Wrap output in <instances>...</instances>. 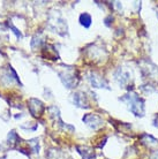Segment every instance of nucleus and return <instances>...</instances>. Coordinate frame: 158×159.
<instances>
[{"label": "nucleus", "instance_id": "nucleus-13", "mask_svg": "<svg viewBox=\"0 0 158 159\" xmlns=\"http://www.w3.org/2000/svg\"><path fill=\"white\" fill-rule=\"evenodd\" d=\"M151 158H152V159H158V151L152 152V155H151Z\"/></svg>", "mask_w": 158, "mask_h": 159}, {"label": "nucleus", "instance_id": "nucleus-4", "mask_svg": "<svg viewBox=\"0 0 158 159\" xmlns=\"http://www.w3.org/2000/svg\"><path fill=\"white\" fill-rule=\"evenodd\" d=\"M83 122H86L89 127L94 128V129H97L103 125L102 119L96 114H86L83 116Z\"/></svg>", "mask_w": 158, "mask_h": 159}, {"label": "nucleus", "instance_id": "nucleus-3", "mask_svg": "<svg viewBox=\"0 0 158 159\" xmlns=\"http://www.w3.org/2000/svg\"><path fill=\"white\" fill-rule=\"evenodd\" d=\"M60 79L63 82V84L68 88L72 89L77 84V77L75 76V74H73L71 72H63L60 73Z\"/></svg>", "mask_w": 158, "mask_h": 159}, {"label": "nucleus", "instance_id": "nucleus-6", "mask_svg": "<svg viewBox=\"0 0 158 159\" xmlns=\"http://www.w3.org/2000/svg\"><path fill=\"white\" fill-rule=\"evenodd\" d=\"M89 79H90V82L94 87H96V88H106L107 87L105 80H104L102 76L97 75L96 73H91Z\"/></svg>", "mask_w": 158, "mask_h": 159}, {"label": "nucleus", "instance_id": "nucleus-8", "mask_svg": "<svg viewBox=\"0 0 158 159\" xmlns=\"http://www.w3.org/2000/svg\"><path fill=\"white\" fill-rule=\"evenodd\" d=\"M43 57L49 60H55L58 59V53L52 45H45L43 50Z\"/></svg>", "mask_w": 158, "mask_h": 159}, {"label": "nucleus", "instance_id": "nucleus-5", "mask_svg": "<svg viewBox=\"0 0 158 159\" xmlns=\"http://www.w3.org/2000/svg\"><path fill=\"white\" fill-rule=\"evenodd\" d=\"M115 79L118 80L119 83L121 85H126L131 81V74H129V72H127L123 68H119L118 72L115 73Z\"/></svg>", "mask_w": 158, "mask_h": 159}, {"label": "nucleus", "instance_id": "nucleus-1", "mask_svg": "<svg viewBox=\"0 0 158 159\" xmlns=\"http://www.w3.org/2000/svg\"><path fill=\"white\" fill-rule=\"evenodd\" d=\"M121 100L125 102V103L128 105L129 110L134 113L135 116H142L143 114H144V105H143V100L141 99L136 93L131 92V93L126 95L125 97H123Z\"/></svg>", "mask_w": 158, "mask_h": 159}, {"label": "nucleus", "instance_id": "nucleus-9", "mask_svg": "<svg viewBox=\"0 0 158 159\" xmlns=\"http://www.w3.org/2000/svg\"><path fill=\"white\" fill-rule=\"evenodd\" d=\"M77 150L80 151V153L82 155V157L84 159H92L94 158V151H92V149L90 148H87V147H77Z\"/></svg>", "mask_w": 158, "mask_h": 159}, {"label": "nucleus", "instance_id": "nucleus-2", "mask_svg": "<svg viewBox=\"0 0 158 159\" xmlns=\"http://www.w3.org/2000/svg\"><path fill=\"white\" fill-rule=\"evenodd\" d=\"M28 108L34 118H40L44 113V105L40 100L36 98H30L28 100Z\"/></svg>", "mask_w": 158, "mask_h": 159}, {"label": "nucleus", "instance_id": "nucleus-7", "mask_svg": "<svg viewBox=\"0 0 158 159\" xmlns=\"http://www.w3.org/2000/svg\"><path fill=\"white\" fill-rule=\"evenodd\" d=\"M73 102L79 107H86V108L89 107L86 96L83 95V93H81V92H77L75 95H73Z\"/></svg>", "mask_w": 158, "mask_h": 159}, {"label": "nucleus", "instance_id": "nucleus-11", "mask_svg": "<svg viewBox=\"0 0 158 159\" xmlns=\"http://www.w3.org/2000/svg\"><path fill=\"white\" fill-rule=\"evenodd\" d=\"M28 145H30V148H31V150L34 152L38 151V139H34L28 141Z\"/></svg>", "mask_w": 158, "mask_h": 159}, {"label": "nucleus", "instance_id": "nucleus-12", "mask_svg": "<svg viewBox=\"0 0 158 159\" xmlns=\"http://www.w3.org/2000/svg\"><path fill=\"white\" fill-rule=\"evenodd\" d=\"M17 139H19V137H17V135H16V133L14 130H12L11 133H9V135H8V141H9V143H12V144L16 143L15 141Z\"/></svg>", "mask_w": 158, "mask_h": 159}, {"label": "nucleus", "instance_id": "nucleus-10", "mask_svg": "<svg viewBox=\"0 0 158 159\" xmlns=\"http://www.w3.org/2000/svg\"><path fill=\"white\" fill-rule=\"evenodd\" d=\"M80 23L82 24L83 27L86 28H89L91 24V16L88 14V13H82L80 15Z\"/></svg>", "mask_w": 158, "mask_h": 159}]
</instances>
